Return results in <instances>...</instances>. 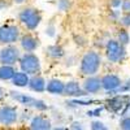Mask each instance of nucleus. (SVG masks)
I'll return each mask as SVG.
<instances>
[{
  "label": "nucleus",
  "mask_w": 130,
  "mask_h": 130,
  "mask_svg": "<svg viewBox=\"0 0 130 130\" xmlns=\"http://www.w3.org/2000/svg\"><path fill=\"white\" fill-rule=\"evenodd\" d=\"M102 65V57L96 51H89L86 52L82 60H81V73L85 74V75H89V77H91V75H94L95 73H98V70H99Z\"/></svg>",
  "instance_id": "nucleus-1"
},
{
  "label": "nucleus",
  "mask_w": 130,
  "mask_h": 130,
  "mask_svg": "<svg viewBox=\"0 0 130 130\" xmlns=\"http://www.w3.org/2000/svg\"><path fill=\"white\" fill-rule=\"evenodd\" d=\"M18 62H20L21 72L26 73L27 75H37L42 70L39 57L37 55H34L32 52H26L24 55H21Z\"/></svg>",
  "instance_id": "nucleus-2"
},
{
  "label": "nucleus",
  "mask_w": 130,
  "mask_h": 130,
  "mask_svg": "<svg viewBox=\"0 0 130 130\" xmlns=\"http://www.w3.org/2000/svg\"><path fill=\"white\" fill-rule=\"evenodd\" d=\"M18 18L21 21V24H22L26 29L35 30L39 26L40 21H42V14H40V12L38 9L27 7V8H24L20 12Z\"/></svg>",
  "instance_id": "nucleus-3"
},
{
  "label": "nucleus",
  "mask_w": 130,
  "mask_h": 130,
  "mask_svg": "<svg viewBox=\"0 0 130 130\" xmlns=\"http://www.w3.org/2000/svg\"><path fill=\"white\" fill-rule=\"evenodd\" d=\"M105 55H107V59L111 62H120L126 56V50L117 40L111 39L105 44Z\"/></svg>",
  "instance_id": "nucleus-4"
},
{
  "label": "nucleus",
  "mask_w": 130,
  "mask_h": 130,
  "mask_svg": "<svg viewBox=\"0 0 130 130\" xmlns=\"http://www.w3.org/2000/svg\"><path fill=\"white\" fill-rule=\"evenodd\" d=\"M20 39V29L16 25H3L0 26V44L10 46Z\"/></svg>",
  "instance_id": "nucleus-5"
},
{
  "label": "nucleus",
  "mask_w": 130,
  "mask_h": 130,
  "mask_svg": "<svg viewBox=\"0 0 130 130\" xmlns=\"http://www.w3.org/2000/svg\"><path fill=\"white\" fill-rule=\"evenodd\" d=\"M20 57H21L20 50L13 44L5 46L4 48H2V51H0V64L2 65L13 67L16 62H18Z\"/></svg>",
  "instance_id": "nucleus-6"
},
{
  "label": "nucleus",
  "mask_w": 130,
  "mask_h": 130,
  "mask_svg": "<svg viewBox=\"0 0 130 130\" xmlns=\"http://www.w3.org/2000/svg\"><path fill=\"white\" fill-rule=\"evenodd\" d=\"M17 109L10 105H3L0 108V124L13 125L17 121Z\"/></svg>",
  "instance_id": "nucleus-7"
},
{
  "label": "nucleus",
  "mask_w": 130,
  "mask_h": 130,
  "mask_svg": "<svg viewBox=\"0 0 130 130\" xmlns=\"http://www.w3.org/2000/svg\"><path fill=\"white\" fill-rule=\"evenodd\" d=\"M100 83H102V89L109 92V91H116L122 85V81L116 74H105L103 78H100Z\"/></svg>",
  "instance_id": "nucleus-8"
},
{
  "label": "nucleus",
  "mask_w": 130,
  "mask_h": 130,
  "mask_svg": "<svg viewBox=\"0 0 130 130\" xmlns=\"http://www.w3.org/2000/svg\"><path fill=\"white\" fill-rule=\"evenodd\" d=\"M52 124L51 120L44 115H38L31 118L30 121V130H51Z\"/></svg>",
  "instance_id": "nucleus-9"
},
{
  "label": "nucleus",
  "mask_w": 130,
  "mask_h": 130,
  "mask_svg": "<svg viewBox=\"0 0 130 130\" xmlns=\"http://www.w3.org/2000/svg\"><path fill=\"white\" fill-rule=\"evenodd\" d=\"M82 90L85 92H89V94H96V92H99L102 90L100 78L99 77H95V75H91V77L86 78L83 81Z\"/></svg>",
  "instance_id": "nucleus-10"
},
{
  "label": "nucleus",
  "mask_w": 130,
  "mask_h": 130,
  "mask_svg": "<svg viewBox=\"0 0 130 130\" xmlns=\"http://www.w3.org/2000/svg\"><path fill=\"white\" fill-rule=\"evenodd\" d=\"M20 43L21 47H22L24 51L26 52H34L38 47H39V39L35 38L31 34H25L20 38Z\"/></svg>",
  "instance_id": "nucleus-11"
},
{
  "label": "nucleus",
  "mask_w": 130,
  "mask_h": 130,
  "mask_svg": "<svg viewBox=\"0 0 130 130\" xmlns=\"http://www.w3.org/2000/svg\"><path fill=\"white\" fill-rule=\"evenodd\" d=\"M27 86H29V89L34 92H43V91H46V79L39 74L31 75Z\"/></svg>",
  "instance_id": "nucleus-12"
},
{
  "label": "nucleus",
  "mask_w": 130,
  "mask_h": 130,
  "mask_svg": "<svg viewBox=\"0 0 130 130\" xmlns=\"http://www.w3.org/2000/svg\"><path fill=\"white\" fill-rule=\"evenodd\" d=\"M86 92L82 90L81 85L75 81H70L64 86V95L68 96H83Z\"/></svg>",
  "instance_id": "nucleus-13"
},
{
  "label": "nucleus",
  "mask_w": 130,
  "mask_h": 130,
  "mask_svg": "<svg viewBox=\"0 0 130 130\" xmlns=\"http://www.w3.org/2000/svg\"><path fill=\"white\" fill-rule=\"evenodd\" d=\"M64 86L65 83L60 79H50L46 83V90L53 95H64Z\"/></svg>",
  "instance_id": "nucleus-14"
},
{
  "label": "nucleus",
  "mask_w": 130,
  "mask_h": 130,
  "mask_svg": "<svg viewBox=\"0 0 130 130\" xmlns=\"http://www.w3.org/2000/svg\"><path fill=\"white\" fill-rule=\"evenodd\" d=\"M29 79H30V75H27L24 72H16L13 78H12V83L17 87H26L29 85Z\"/></svg>",
  "instance_id": "nucleus-15"
},
{
  "label": "nucleus",
  "mask_w": 130,
  "mask_h": 130,
  "mask_svg": "<svg viewBox=\"0 0 130 130\" xmlns=\"http://www.w3.org/2000/svg\"><path fill=\"white\" fill-rule=\"evenodd\" d=\"M13 96V99H16L20 104H24V105H32L35 102V99L32 96H29L26 94H20V92H10Z\"/></svg>",
  "instance_id": "nucleus-16"
},
{
  "label": "nucleus",
  "mask_w": 130,
  "mask_h": 130,
  "mask_svg": "<svg viewBox=\"0 0 130 130\" xmlns=\"http://www.w3.org/2000/svg\"><path fill=\"white\" fill-rule=\"evenodd\" d=\"M16 73V69L9 65H2L0 67V79L2 81H9L13 78V75Z\"/></svg>",
  "instance_id": "nucleus-17"
},
{
  "label": "nucleus",
  "mask_w": 130,
  "mask_h": 130,
  "mask_svg": "<svg viewBox=\"0 0 130 130\" xmlns=\"http://www.w3.org/2000/svg\"><path fill=\"white\" fill-rule=\"evenodd\" d=\"M47 53H48V56H51L53 59H59L64 55V50H62V47H60L57 44H53L47 48Z\"/></svg>",
  "instance_id": "nucleus-18"
},
{
  "label": "nucleus",
  "mask_w": 130,
  "mask_h": 130,
  "mask_svg": "<svg viewBox=\"0 0 130 130\" xmlns=\"http://www.w3.org/2000/svg\"><path fill=\"white\" fill-rule=\"evenodd\" d=\"M117 42L120 43L121 46H124V47L130 43V35H129V32L125 29L118 30V32H117Z\"/></svg>",
  "instance_id": "nucleus-19"
},
{
  "label": "nucleus",
  "mask_w": 130,
  "mask_h": 130,
  "mask_svg": "<svg viewBox=\"0 0 130 130\" xmlns=\"http://www.w3.org/2000/svg\"><path fill=\"white\" fill-rule=\"evenodd\" d=\"M72 5V2L70 0H59L57 2V7L60 10H68Z\"/></svg>",
  "instance_id": "nucleus-20"
},
{
  "label": "nucleus",
  "mask_w": 130,
  "mask_h": 130,
  "mask_svg": "<svg viewBox=\"0 0 130 130\" xmlns=\"http://www.w3.org/2000/svg\"><path fill=\"white\" fill-rule=\"evenodd\" d=\"M91 130H108V127L102 121H92L91 122Z\"/></svg>",
  "instance_id": "nucleus-21"
},
{
  "label": "nucleus",
  "mask_w": 130,
  "mask_h": 130,
  "mask_svg": "<svg viewBox=\"0 0 130 130\" xmlns=\"http://www.w3.org/2000/svg\"><path fill=\"white\" fill-rule=\"evenodd\" d=\"M120 24H121L124 27H129V26H130V12H129V13H125V14L120 18Z\"/></svg>",
  "instance_id": "nucleus-22"
},
{
  "label": "nucleus",
  "mask_w": 130,
  "mask_h": 130,
  "mask_svg": "<svg viewBox=\"0 0 130 130\" xmlns=\"http://www.w3.org/2000/svg\"><path fill=\"white\" fill-rule=\"evenodd\" d=\"M32 107H35L37 109H39V111H46L47 109V104L43 102V100H38V99H35Z\"/></svg>",
  "instance_id": "nucleus-23"
},
{
  "label": "nucleus",
  "mask_w": 130,
  "mask_h": 130,
  "mask_svg": "<svg viewBox=\"0 0 130 130\" xmlns=\"http://www.w3.org/2000/svg\"><path fill=\"white\" fill-rule=\"evenodd\" d=\"M117 91H118V92H127V91H130V78H129L125 83H122L115 92H117Z\"/></svg>",
  "instance_id": "nucleus-24"
},
{
  "label": "nucleus",
  "mask_w": 130,
  "mask_h": 130,
  "mask_svg": "<svg viewBox=\"0 0 130 130\" xmlns=\"http://www.w3.org/2000/svg\"><path fill=\"white\" fill-rule=\"evenodd\" d=\"M120 125H121V130H130V116L122 118Z\"/></svg>",
  "instance_id": "nucleus-25"
},
{
  "label": "nucleus",
  "mask_w": 130,
  "mask_h": 130,
  "mask_svg": "<svg viewBox=\"0 0 130 130\" xmlns=\"http://www.w3.org/2000/svg\"><path fill=\"white\" fill-rule=\"evenodd\" d=\"M121 9H122V12H125V13L130 12V0H122Z\"/></svg>",
  "instance_id": "nucleus-26"
},
{
  "label": "nucleus",
  "mask_w": 130,
  "mask_h": 130,
  "mask_svg": "<svg viewBox=\"0 0 130 130\" xmlns=\"http://www.w3.org/2000/svg\"><path fill=\"white\" fill-rule=\"evenodd\" d=\"M70 130H83V126H82L81 122L74 121V122H72V125H70Z\"/></svg>",
  "instance_id": "nucleus-27"
},
{
  "label": "nucleus",
  "mask_w": 130,
  "mask_h": 130,
  "mask_svg": "<svg viewBox=\"0 0 130 130\" xmlns=\"http://www.w3.org/2000/svg\"><path fill=\"white\" fill-rule=\"evenodd\" d=\"M121 3H122V0H109V5L115 9L117 8H120L121 7Z\"/></svg>",
  "instance_id": "nucleus-28"
},
{
  "label": "nucleus",
  "mask_w": 130,
  "mask_h": 130,
  "mask_svg": "<svg viewBox=\"0 0 130 130\" xmlns=\"http://www.w3.org/2000/svg\"><path fill=\"white\" fill-rule=\"evenodd\" d=\"M9 7V2L8 0H0V10L4 9V8H8Z\"/></svg>",
  "instance_id": "nucleus-29"
},
{
  "label": "nucleus",
  "mask_w": 130,
  "mask_h": 130,
  "mask_svg": "<svg viewBox=\"0 0 130 130\" xmlns=\"http://www.w3.org/2000/svg\"><path fill=\"white\" fill-rule=\"evenodd\" d=\"M53 31H55V27H53V26L51 25L50 27H47V31H46V32H47V34H48L50 37H53V35H55V32H53Z\"/></svg>",
  "instance_id": "nucleus-30"
},
{
  "label": "nucleus",
  "mask_w": 130,
  "mask_h": 130,
  "mask_svg": "<svg viewBox=\"0 0 130 130\" xmlns=\"http://www.w3.org/2000/svg\"><path fill=\"white\" fill-rule=\"evenodd\" d=\"M4 98V91H3V89L0 87V102H2V99Z\"/></svg>",
  "instance_id": "nucleus-31"
},
{
  "label": "nucleus",
  "mask_w": 130,
  "mask_h": 130,
  "mask_svg": "<svg viewBox=\"0 0 130 130\" xmlns=\"http://www.w3.org/2000/svg\"><path fill=\"white\" fill-rule=\"evenodd\" d=\"M25 2V0H13V3H16V4H22Z\"/></svg>",
  "instance_id": "nucleus-32"
},
{
  "label": "nucleus",
  "mask_w": 130,
  "mask_h": 130,
  "mask_svg": "<svg viewBox=\"0 0 130 130\" xmlns=\"http://www.w3.org/2000/svg\"><path fill=\"white\" fill-rule=\"evenodd\" d=\"M51 130H67L65 127H62V126H59V127H55V129H51Z\"/></svg>",
  "instance_id": "nucleus-33"
}]
</instances>
